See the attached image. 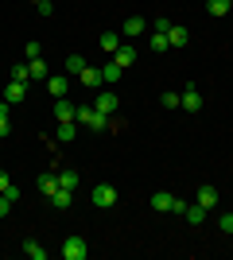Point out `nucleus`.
<instances>
[{
	"label": "nucleus",
	"instance_id": "9",
	"mask_svg": "<svg viewBox=\"0 0 233 260\" xmlns=\"http://www.w3.org/2000/svg\"><path fill=\"white\" fill-rule=\"evenodd\" d=\"M35 186H39V190H43V194L51 198V194L58 190V171H43L39 179H35Z\"/></svg>",
	"mask_w": 233,
	"mask_h": 260
},
{
	"label": "nucleus",
	"instance_id": "10",
	"mask_svg": "<svg viewBox=\"0 0 233 260\" xmlns=\"http://www.w3.org/2000/svg\"><path fill=\"white\" fill-rule=\"evenodd\" d=\"M179 105L187 109V113H198V109H202V93H198L194 86H187V89H183V101H179Z\"/></svg>",
	"mask_w": 233,
	"mask_h": 260
},
{
	"label": "nucleus",
	"instance_id": "2",
	"mask_svg": "<svg viewBox=\"0 0 233 260\" xmlns=\"http://www.w3.org/2000/svg\"><path fill=\"white\" fill-rule=\"evenodd\" d=\"M93 206H101V210H109V206H117V186H109V183H101V186H93Z\"/></svg>",
	"mask_w": 233,
	"mask_h": 260
},
{
	"label": "nucleus",
	"instance_id": "17",
	"mask_svg": "<svg viewBox=\"0 0 233 260\" xmlns=\"http://www.w3.org/2000/svg\"><path fill=\"white\" fill-rule=\"evenodd\" d=\"M190 221V225H202V221H206V217H210V210L206 206H198V202H194V206H187V214H183Z\"/></svg>",
	"mask_w": 233,
	"mask_h": 260
},
{
	"label": "nucleus",
	"instance_id": "21",
	"mask_svg": "<svg viewBox=\"0 0 233 260\" xmlns=\"http://www.w3.org/2000/svg\"><path fill=\"white\" fill-rule=\"evenodd\" d=\"M121 74H124V66H117V62L101 66V78H105V82H121Z\"/></svg>",
	"mask_w": 233,
	"mask_h": 260
},
{
	"label": "nucleus",
	"instance_id": "11",
	"mask_svg": "<svg viewBox=\"0 0 233 260\" xmlns=\"http://www.w3.org/2000/svg\"><path fill=\"white\" fill-rule=\"evenodd\" d=\"M47 202H51L55 210H70V202H74V190H66V186H58V190H55L51 198H47Z\"/></svg>",
	"mask_w": 233,
	"mask_h": 260
},
{
	"label": "nucleus",
	"instance_id": "31",
	"mask_svg": "<svg viewBox=\"0 0 233 260\" xmlns=\"http://www.w3.org/2000/svg\"><path fill=\"white\" fill-rule=\"evenodd\" d=\"M23 54H27V58H39V54H43V47H39V43H35V39H31V43L23 47Z\"/></svg>",
	"mask_w": 233,
	"mask_h": 260
},
{
	"label": "nucleus",
	"instance_id": "26",
	"mask_svg": "<svg viewBox=\"0 0 233 260\" xmlns=\"http://www.w3.org/2000/svg\"><path fill=\"white\" fill-rule=\"evenodd\" d=\"M12 82H31V70H27V62H12Z\"/></svg>",
	"mask_w": 233,
	"mask_h": 260
},
{
	"label": "nucleus",
	"instance_id": "16",
	"mask_svg": "<svg viewBox=\"0 0 233 260\" xmlns=\"http://www.w3.org/2000/svg\"><path fill=\"white\" fill-rule=\"evenodd\" d=\"M194 202L206 206V210H214L218 206V190H214V186H198V198H194Z\"/></svg>",
	"mask_w": 233,
	"mask_h": 260
},
{
	"label": "nucleus",
	"instance_id": "27",
	"mask_svg": "<svg viewBox=\"0 0 233 260\" xmlns=\"http://www.w3.org/2000/svg\"><path fill=\"white\" fill-rule=\"evenodd\" d=\"M12 132V120H8V101H0V140Z\"/></svg>",
	"mask_w": 233,
	"mask_h": 260
},
{
	"label": "nucleus",
	"instance_id": "12",
	"mask_svg": "<svg viewBox=\"0 0 233 260\" xmlns=\"http://www.w3.org/2000/svg\"><path fill=\"white\" fill-rule=\"evenodd\" d=\"M167 43L179 51V47H187V43H190V31H187V27H179V23H171V31H167Z\"/></svg>",
	"mask_w": 233,
	"mask_h": 260
},
{
	"label": "nucleus",
	"instance_id": "1",
	"mask_svg": "<svg viewBox=\"0 0 233 260\" xmlns=\"http://www.w3.org/2000/svg\"><path fill=\"white\" fill-rule=\"evenodd\" d=\"M74 120H82V124H86V128H93V132H105V128H109V120H113V117L97 113L93 105H78V117H74Z\"/></svg>",
	"mask_w": 233,
	"mask_h": 260
},
{
	"label": "nucleus",
	"instance_id": "18",
	"mask_svg": "<svg viewBox=\"0 0 233 260\" xmlns=\"http://www.w3.org/2000/svg\"><path fill=\"white\" fill-rule=\"evenodd\" d=\"M74 120H58V128H55V136H58V144H70L74 140Z\"/></svg>",
	"mask_w": 233,
	"mask_h": 260
},
{
	"label": "nucleus",
	"instance_id": "29",
	"mask_svg": "<svg viewBox=\"0 0 233 260\" xmlns=\"http://www.w3.org/2000/svg\"><path fill=\"white\" fill-rule=\"evenodd\" d=\"M159 101H163V109H179V101H183V93H163V98H159Z\"/></svg>",
	"mask_w": 233,
	"mask_h": 260
},
{
	"label": "nucleus",
	"instance_id": "24",
	"mask_svg": "<svg viewBox=\"0 0 233 260\" xmlns=\"http://www.w3.org/2000/svg\"><path fill=\"white\" fill-rule=\"evenodd\" d=\"M23 252H27L31 260H47V249L39 245V241H23Z\"/></svg>",
	"mask_w": 233,
	"mask_h": 260
},
{
	"label": "nucleus",
	"instance_id": "36",
	"mask_svg": "<svg viewBox=\"0 0 233 260\" xmlns=\"http://www.w3.org/2000/svg\"><path fill=\"white\" fill-rule=\"evenodd\" d=\"M12 186V179H8V171H4V167H0V194H4V190H8Z\"/></svg>",
	"mask_w": 233,
	"mask_h": 260
},
{
	"label": "nucleus",
	"instance_id": "33",
	"mask_svg": "<svg viewBox=\"0 0 233 260\" xmlns=\"http://www.w3.org/2000/svg\"><path fill=\"white\" fill-rule=\"evenodd\" d=\"M35 8H39V16H55V4H51V0H39Z\"/></svg>",
	"mask_w": 233,
	"mask_h": 260
},
{
	"label": "nucleus",
	"instance_id": "32",
	"mask_svg": "<svg viewBox=\"0 0 233 260\" xmlns=\"http://www.w3.org/2000/svg\"><path fill=\"white\" fill-rule=\"evenodd\" d=\"M218 225H222V233H233V214H222V217H218Z\"/></svg>",
	"mask_w": 233,
	"mask_h": 260
},
{
	"label": "nucleus",
	"instance_id": "37",
	"mask_svg": "<svg viewBox=\"0 0 233 260\" xmlns=\"http://www.w3.org/2000/svg\"><path fill=\"white\" fill-rule=\"evenodd\" d=\"M35 4H39V0H35Z\"/></svg>",
	"mask_w": 233,
	"mask_h": 260
},
{
	"label": "nucleus",
	"instance_id": "3",
	"mask_svg": "<svg viewBox=\"0 0 233 260\" xmlns=\"http://www.w3.org/2000/svg\"><path fill=\"white\" fill-rule=\"evenodd\" d=\"M121 35H128V39H140V35H148V20L144 16H128L121 27Z\"/></svg>",
	"mask_w": 233,
	"mask_h": 260
},
{
	"label": "nucleus",
	"instance_id": "5",
	"mask_svg": "<svg viewBox=\"0 0 233 260\" xmlns=\"http://www.w3.org/2000/svg\"><path fill=\"white\" fill-rule=\"evenodd\" d=\"M47 93L66 98V93H70V78H66V74H51V78H47Z\"/></svg>",
	"mask_w": 233,
	"mask_h": 260
},
{
	"label": "nucleus",
	"instance_id": "34",
	"mask_svg": "<svg viewBox=\"0 0 233 260\" xmlns=\"http://www.w3.org/2000/svg\"><path fill=\"white\" fill-rule=\"evenodd\" d=\"M171 214L183 217V214H187V202H183V198H175V202H171Z\"/></svg>",
	"mask_w": 233,
	"mask_h": 260
},
{
	"label": "nucleus",
	"instance_id": "25",
	"mask_svg": "<svg viewBox=\"0 0 233 260\" xmlns=\"http://www.w3.org/2000/svg\"><path fill=\"white\" fill-rule=\"evenodd\" d=\"M148 47H152V51L159 54V51H167L171 43H167V35H163V31H152V35H148Z\"/></svg>",
	"mask_w": 233,
	"mask_h": 260
},
{
	"label": "nucleus",
	"instance_id": "15",
	"mask_svg": "<svg viewBox=\"0 0 233 260\" xmlns=\"http://www.w3.org/2000/svg\"><path fill=\"white\" fill-rule=\"evenodd\" d=\"M55 117H58V120H74V117H78V109L70 105L66 98H55Z\"/></svg>",
	"mask_w": 233,
	"mask_h": 260
},
{
	"label": "nucleus",
	"instance_id": "14",
	"mask_svg": "<svg viewBox=\"0 0 233 260\" xmlns=\"http://www.w3.org/2000/svg\"><path fill=\"white\" fill-rule=\"evenodd\" d=\"M171 202H175L171 190H155L152 194V210H159V214H171Z\"/></svg>",
	"mask_w": 233,
	"mask_h": 260
},
{
	"label": "nucleus",
	"instance_id": "20",
	"mask_svg": "<svg viewBox=\"0 0 233 260\" xmlns=\"http://www.w3.org/2000/svg\"><path fill=\"white\" fill-rule=\"evenodd\" d=\"M78 183H82V179H78V171H70V167H62V171H58V186H66V190H74Z\"/></svg>",
	"mask_w": 233,
	"mask_h": 260
},
{
	"label": "nucleus",
	"instance_id": "22",
	"mask_svg": "<svg viewBox=\"0 0 233 260\" xmlns=\"http://www.w3.org/2000/svg\"><path fill=\"white\" fill-rule=\"evenodd\" d=\"M117 47H121V35H117V31H105V35H101V51L117 54Z\"/></svg>",
	"mask_w": 233,
	"mask_h": 260
},
{
	"label": "nucleus",
	"instance_id": "13",
	"mask_svg": "<svg viewBox=\"0 0 233 260\" xmlns=\"http://www.w3.org/2000/svg\"><path fill=\"white\" fill-rule=\"evenodd\" d=\"M113 62H117V66H124V70H128V66L136 62V47L121 43V47H117V54H113Z\"/></svg>",
	"mask_w": 233,
	"mask_h": 260
},
{
	"label": "nucleus",
	"instance_id": "8",
	"mask_svg": "<svg viewBox=\"0 0 233 260\" xmlns=\"http://www.w3.org/2000/svg\"><path fill=\"white\" fill-rule=\"evenodd\" d=\"M93 109H97V113H105V117H117V93H97Z\"/></svg>",
	"mask_w": 233,
	"mask_h": 260
},
{
	"label": "nucleus",
	"instance_id": "30",
	"mask_svg": "<svg viewBox=\"0 0 233 260\" xmlns=\"http://www.w3.org/2000/svg\"><path fill=\"white\" fill-rule=\"evenodd\" d=\"M152 31H171V20H167V16H159V20H152Z\"/></svg>",
	"mask_w": 233,
	"mask_h": 260
},
{
	"label": "nucleus",
	"instance_id": "35",
	"mask_svg": "<svg viewBox=\"0 0 233 260\" xmlns=\"http://www.w3.org/2000/svg\"><path fill=\"white\" fill-rule=\"evenodd\" d=\"M8 214H12V198L0 194V217H8Z\"/></svg>",
	"mask_w": 233,
	"mask_h": 260
},
{
	"label": "nucleus",
	"instance_id": "7",
	"mask_svg": "<svg viewBox=\"0 0 233 260\" xmlns=\"http://www.w3.org/2000/svg\"><path fill=\"white\" fill-rule=\"evenodd\" d=\"M23 93H27V82H8V86H4V101H8V105H20Z\"/></svg>",
	"mask_w": 233,
	"mask_h": 260
},
{
	"label": "nucleus",
	"instance_id": "19",
	"mask_svg": "<svg viewBox=\"0 0 233 260\" xmlns=\"http://www.w3.org/2000/svg\"><path fill=\"white\" fill-rule=\"evenodd\" d=\"M27 70H31V78H39V82H47V78H51V70H47L43 58H27Z\"/></svg>",
	"mask_w": 233,
	"mask_h": 260
},
{
	"label": "nucleus",
	"instance_id": "28",
	"mask_svg": "<svg viewBox=\"0 0 233 260\" xmlns=\"http://www.w3.org/2000/svg\"><path fill=\"white\" fill-rule=\"evenodd\" d=\"M206 8H210V16H225L233 4H229V0H206Z\"/></svg>",
	"mask_w": 233,
	"mask_h": 260
},
{
	"label": "nucleus",
	"instance_id": "23",
	"mask_svg": "<svg viewBox=\"0 0 233 260\" xmlns=\"http://www.w3.org/2000/svg\"><path fill=\"white\" fill-rule=\"evenodd\" d=\"M66 74H82V70H86V58H82V54H66Z\"/></svg>",
	"mask_w": 233,
	"mask_h": 260
},
{
	"label": "nucleus",
	"instance_id": "4",
	"mask_svg": "<svg viewBox=\"0 0 233 260\" xmlns=\"http://www.w3.org/2000/svg\"><path fill=\"white\" fill-rule=\"evenodd\" d=\"M62 256L66 260H86V241L82 237H66L62 241Z\"/></svg>",
	"mask_w": 233,
	"mask_h": 260
},
{
	"label": "nucleus",
	"instance_id": "6",
	"mask_svg": "<svg viewBox=\"0 0 233 260\" xmlns=\"http://www.w3.org/2000/svg\"><path fill=\"white\" fill-rule=\"evenodd\" d=\"M78 82H82L86 89H97V86H105V78H101V70H97V66H86V70L78 74Z\"/></svg>",
	"mask_w": 233,
	"mask_h": 260
}]
</instances>
